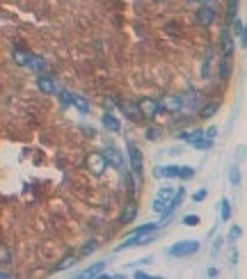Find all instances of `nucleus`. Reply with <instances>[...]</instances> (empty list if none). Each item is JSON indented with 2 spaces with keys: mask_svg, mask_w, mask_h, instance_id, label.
Wrapping results in <instances>:
<instances>
[{
  "mask_svg": "<svg viewBox=\"0 0 247 279\" xmlns=\"http://www.w3.org/2000/svg\"><path fill=\"white\" fill-rule=\"evenodd\" d=\"M74 263H76V256H65V259L57 263V268H55V270H65V268H69V265H74Z\"/></svg>",
  "mask_w": 247,
  "mask_h": 279,
  "instance_id": "393cba45",
  "label": "nucleus"
},
{
  "mask_svg": "<svg viewBox=\"0 0 247 279\" xmlns=\"http://www.w3.org/2000/svg\"><path fill=\"white\" fill-rule=\"evenodd\" d=\"M238 236H240V227H231V231H229V240H236Z\"/></svg>",
  "mask_w": 247,
  "mask_h": 279,
  "instance_id": "7c9ffc66",
  "label": "nucleus"
},
{
  "mask_svg": "<svg viewBox=\"0 0 247 279\" xmlns=\"http://www.w3.org/2000/svg\"><path fill=\"white\" fill-rule=\"evenodd\" d=\"M204 135H206L208 140H213L215 135H218V128H215V126H211V128H206V130H204Z\"/></svg>",
  "mask_w": 247,
  "mask_h": 279,
  "instance_id": "2f4dec72",
  "label": "nucleus"
},
{
  "mask_svg": "<svg viewBox=\"0 0 247 279\" xmlns=\"http://www.w3.org/2000/svg\"><path fill=\"white\" fill-rule=\"evenodd\" d=\"M57 94H59V101H62V103H65V105H71V99H74V94H71V92L62 90V92H57Z\"/></svg>",
  "mask_w": 247,
  "mask_h": 279,
  "instance_id": "bb28decb",
  "label": "nucleus"
},
{
  "mask_svg": "<svg viewBox=\"0 0 247 279\" xmlns=\"http://www.w3.org/2000/svg\"><path fill=\"white\" fill-rule=\"evenodd\" d=\"M135 277H138V279H142V277H149V272H144V270H138V272H135Z\"/></svg>",
  "mask_w": 247,
  "mask_h": 279,
  "instance_id": "f704fd0d",
  "label": "nucleus"
},
{
  "mask_svg": "<svg viewBox=\"0 0 247 279\" xmlns=\"http://www.w3.org/2000/svg\"><path fill=\"white\" fill-rule=\"evenodd\" d=\"M71 105H76L80 112H89V101L85 99V96H80V94H74V99H71Z\"/></svg>",
  "mask_w": 247,
  "mask_h": 279,
  "instance_id": "6ab92c4d",
  "label": "nucleus"
},
{
  "mask_svg": "<svg viewBox=\"0 0 247 279\" xmlns=\"http://www.w3.org/2000/svg\"><path fill=\"white\" fill-rule=\"evenodd\" d=\"M103 158L108 165H112V167H124V156L119 154V149L114 145H105V151H103Z\"/></svg>",
  "mask_w": 247,
  "mask_h": 279,
  "instance_id": "9d476101",
  "label": "nucleus"
},
{
  "mask_svg": "<svg viewBox=\"0 0 247 279\" xmlns=\"http://www.w3.org/2000/svg\"><path fill=\"white\" fill-rule=\"evenodd\" d=\"M233 39H236L238 37V41H240V46L242 48H245L247 46V32H245V23H242V21H233Z\"/></svg>",
  "mask_w": 247,
  "mask_h": 279,
  "instance_id": "ddd939ff",
  "label": "nucleus"
},
{
  "mask_svg": "<svg viewBox=\"0 0 247 279\" xmlns=\"http://www.w3.org/2000/svg\"><path fill=\"white\" fill-rule=\"evenodd\" d=\"M101 121H103V126L110 130V133H119V121H117V117L112 115V112H103V117H101Z\"/></svg>",
  "mask_w": 247,
  "mask_h": 279,
  "instance_id": "4468645a",
  "label": "nucleus"
},
{
  "mask_svg": "<svg viewBox=\"0 0 247 279\" xmlns=\"http://www.w3.org/2000/svg\"><path fill=\"white\" fill-rule=\"evenodd\" d=\"M186 108V96L183 94H167L160 101V110H167V112H181Z\"/></svg>",
  "mask_w": 247,
  "mask_h": 279,
  "instance_id": "0eeeda50",
  "label": "nucleus"
},
{
  "mask_svg": "<svg viewBox=\"0 0 247 279\" xmlns=\"http://www.w3.org/2000/svg\"><path fill=\"white\" fill-rule=\"evenodd\" d=\"M14 60H16V64H21V66H28V62H30V55L28 53H23V50H16L14 48Z\"/></svg>",
  "mask_w": 247,
  "mask_h": 279,
  "instance_id": "4be33fe9",
  "label": "nucleus"
},
{
  "mask_svg": "<svg viewBox=\"0 0 247 279\" xmlns=\"http://www.w3.org/2000/svg\"><path fill=\"white\" fill-rule=\"evenodd\" d=\"M87 170L94 176H101L105 170H108V163H105V158H103L101 151H92V154L87 156Z\"/></svg>",
  "mask_w": 247,
  "mask_h": 279,
  "instance_id": "423d86ee",
  "label": "nucleus"
},
{
  "mask_svg": "<svg viewBox=\"0 0 247 279\" xmlns=\"http://www.w3.org/2000/svg\"><path fill=\"white\" fill-rule=\"evenodd\" d=\"M176 137H178V140H183V142H188V145L193 147V149H199V151L211 149V145H213V140H208L206 135H204V128L193 130V133H188V130H183V133H178Z\"/></svg>",
  "mask_w": 247,
  "mask_h": 279,
  "instance_id": "f03ea898",
  "label": "nucleus"
},
{
  "mask_svg": "<svg viewBox=\"0 0 247 279\" xmlns=\"http://www.w3.org/2000/svg\"><path fill=\"white\" fill-rule=\"evenodd\" d=\"M193 3H197V5H204V3H208V0H193Z\"/></svg>",
  "mask_w": 247,
  "mask_h": 279,
  "instance_id": "4c0bfd02",
  "label": "nucleus"
},
{
  "mask_svg": "<svg viewBox=\"0 0 247 279\" xmlns=\"http://www.w3.org/2000/svg\"><path fill=\"white\" fill-rule=\"evenodd\" d=\"M218 74H220V80H229L231 78V57H224L222 62L218 64Z\"/></svg>",
  "mask_w": 247,
  "mask_h": 279,
  "instance_id": "dca6fc26",
  "label": "nucleus"
},
{
  "mask_svg": "<svg viewBox=\"0 0 247 279\" xmlns=\"http://www.w3.org/2000/svg\"><path fill=\"white\" fill-rule=\"evenodd\" d=\"M233 44H236V39H233L231 30H229V28H222V30H220V53H222L224 57H231Z\"/></svg>",
  "mask_w": 247,
  "mask_h": 279,
  "instance_id": "1a4fd4ad",
  "label": "nucleus"
},
{
  "mask_svg": "<svg viewBox=\"0 0 247 279\" xmlns=\"http://www.w3.org/2000/svg\"><path fill=\"white\" fill-rule=\"evenodd\" d=\"M126 151H129V163H131V172L135 174V179H142V170H144V163H142V151L129 142L126 145Z\"/></svg>",
  "mask_w": 247,
  "mask_h": 279,
  "instance_id": "39448f33",
  "label": "nucleus"
},
{
  "mask_svg": "<svg viewBox=\"0 0 247 279\" xmlns=\"http://www.w3.org/2000/svg\"><path fill=\"white\" fill-rule=\"evenodd\" d=\"M199 249V240H178V243L169 245L167 247V254L174 256V259H186V256H193L195 252Z\"/></svg>",
  "mask_w": 247,
  "mask_h": 279,
  "instance_id": "7ed1b4c3",
  "label": "nucleus"
},
{
  "mask_svg": "<svg viewBox=\"0 0 247 279\" xmlns=\"http://www.w3.org/2000/svg\"><path fill=\"white\" fill-rule=\"evenodd\" d=\"M121 110H124V115L129 117L131 121L142 119V115H140V110H138V101H126V103H121Z\"/></svg>",
  "mask_w": 247,
  "mask_h": 279,
  "instance_id": "f8f14e48",
  "label": "nucleus"
},
{
  "mask_svg": "<svg viewBox=\"0 0 247 279\" xmlns=\"http://www.w3.org/2000/svg\"><path fill=\"white\" fill-rule=\"evenodd\" d=\"M138 110H140V115H142L144 119H156L158 112H160V101L151 99V96H144V99L138 101Z\"/></svg>",
  "mask_w": 247,
  "mask_h": 279,
  "instance_id": "20e7f679",
  "label": "nucleus"
},
{
  "mask_svg": "<svg viewBox=\"0 0 247 279\" xmlns=\"http://www.w3.org/2000/svg\"><path fill=\"white\" fill-rule=\"evenodd\" d=\"M229 179H231V183H233V185H236L238 181H240V174H238V170H236V167L231 170V176H229Z\"/></svg>",
  "mask_w": 247,
  "mask_h": 279,
  "instance_id": "473e14b6",
  "label": "nucleus"
},
{
  "mask_svg": "<svg viewBox=\"0 0 247 279\" xmlns=\"http://www.w3.org/2000/svg\"><path fill=\"white\" fill-rule=\"evenodd\" d=\"M96 247H99V243H96L94 238H92V240H87V243H85V247L80 249V256H89L92 252H96Z\"/></svg>",
  "mask_w": 247,
  "mask_h": 279,
  "instance_id": "5701e85b",
  "label": "nucleus"
},
{
  "mask_svg": "<svg viewBox=\"0 0 247 279\" xmlns=\"http://www.w3.org/2000/svg\"><path fill=\"white\" fill-rule=\"evenodd\" d=\"M220 218H222V220H229V218H231V201H229V199H222V201H220Z\"/></svg>",
  "mask_w": 247,
  "mask_h": 279,
  "instance_id": "412c9836",
  "label": "nucleus"
},
{
  "mask_svg": "<svg viewBox=\"0 0 247 279\" xmlns=\"http://www.w3.org/2000/svg\"><path fill=\"white\" fill-rule=\"evenodd\" d=\"M37 87H39V92H44V94H48V96L57 94V85H55V80L48 78V76H39V78H37Z\"/></svg>",
  "mask_w": 247,
  "mask_h": 279,
  "instance_id": "9b49d317",
  "label": "nucleus"
},
{
  "mask_svg": "<svg viewBox=\"0 0 247 279\" xmlns=\"http://www.w3.org/2000/svg\"><path fill=\"white\" fill-rule=\"evenodd\" d=\"M135 215H138V206L129 204L126 208L121 211V215H119V222H121V225H129V222H133V220H135Z\"/></svg>",
  "mask_w": 247,
  "mask_h": 279,
  "instance_id": "2eb2a0df",
  "label": "nucleus"
},
{
  "mask_svg": "<svg viewBox=\"0 0 247 279\" xmlns=\"http://www.w3.org/2000/svg\"><path fill=\"white\" fill-rule=\"evenodd\" d=\"M103 268H105V261H99V263L89 265L87 270H83V272H80V277H101Z\"/></svg>",
  "mask_w": 247,
  "mask_h": 279,
  "instance_id": "f3484780",
  "label": "nucleus"
},
{
  "mask_svg": "<svg viewBox=\"0 0 247 279\" xmlns=\"http://www.w3.org/2000/svg\"><path fill=\"white\" fill-rule=\"evenodd\" d=\"M158 133H160V128L151 126V128H147V133H144V135H147V140H156V137H158Z\"/></svg>",
  "mask_w": 247,
  "mask_h": 279,
  "instance_id": "cd10ccee",
  "label": "nucleus"
},
{
  "mask_svg": "<svg viewBox=\"0 0 247 279\" xmlns=\"http://www.w3.org/2000/svg\"><path fill=\"white\" fill-rule=\"evenodd\" d=\"M213 245H215V247H213V252H218V249L222 247V238H218V240H215V243H213Z\"/></svg>",
  "mask_w": 247,
  "mask_h": 279,
  "instance_id": "72a5a7b5",
  "label": "nucleus"
},
{
  "mask_svg": "<svg viewBox=\"0 0 247 279\" xmlns=\"http://www.w3.org/2000/svg\"><path fill=\"white\" fill-rule=\"evenodd\" d=\"M28 66H32V69H35V71H44L46 62H44V57H41V55H30V62H28Z\"/></svg>",
  "mask_w": 247,
  "mask_h": 279,
  "instance_id": "aec40b11",
  "label": "nucleus"
},
{
  "mask_svg": "<svg viewBox=\"0 0 247 279\" xmlns=\"http://www.w3.org/2000/svg\"><path fill=\"white\" fill-rule=\"evenodd\" d=\"M206 188H202V190H199V192H195L193 194V201H204V199H206Z\"/></svg>",
  "mask_w": 247,
  "mask_h": 279,
  "instance_id": "c756f323",
  "label": "nucleus"
},
{
  "mask_svg": "<svg viewBox=\"0 0 247 279\" xmlns=\"http://www.w3.org/2000/svg\"><path fill=\"white\" fill-rule=\"evenodd\" d=\"M12 261V252L7 249V245H0V263H10Z\"/></svg>",
  "mask_w": 247,
  "mask_h": 279,
  "instance_id": "b1692460",
  "label": "nucleus"
},
{
  "mask_svg": "<svg viewBox=\"0 0 247 279\" xmlns=\"http://www.w3.org/2000/svg\"><path fill=\"white\" fill-rule=\"evenodd\" d=\"M215 10H213L208 3H204L202 7L197 10V14H195V21H197V25H202V28H211L213 23H215Z\"/></svg>",
  "mask_w": 247,
  "mask_h": 279,
  "instance_id": "6e6552de",
  "label": "nucleus"
},
{
  "mask_svg": "<svg viewBox=\"0 0 247 279\" xmlns=\"http://www.w3.org/2000/svg\"><path fill=\"white\" fill-rule=\"evenodd\" d=\"M236 12H238V0H227V25H231L236 21Z\"/></svg>",
  "mask_w": 247,
  "mask_h": 279,
  "instance_id": "a211bd4d",
  "label": "nucleus"
},
{
  "mask_svg": "<svg viewBox=\"0 0 247 279\" xmlns=\"http://www.w3.org/2000/svg\"><path fill=\"white\" fill-rule=\"evenodd\" d=\"M153 176H163V179H172V176H176V179H193L195 176V170L193 167H188V165H183V167H176V165H163V167H156L153 170Z\"/></svg>",
  "mask_w": 247,
  "mask_h": 279,
  "instance_id": "f257e3e1",
  "label": "nucleus"
},
{
  "mask_svg": "<svg viewBox=\"0 0 247 279\" xmlns=\"http://www.w3.org/2000/svg\"><path fill=\"white\" fill-rule=\"evenodd\" d=\"M10 277V272H0V279H7Z\"/></svg>",
  "mask_w": 247,
  "mask_h": 279,
  "instance_id": "e433bc0d",
  "label": "nucleus"
},
{
  "mask_svg": "<svg viewBox=\"0 0 247 279\" xmlns=\"http://www.w3.org/2000/svg\"><path fill=\"white\" fill-rule=\"evenodd\" d=\"M215 274H220L218 268H211V270H208V277H215Z\"/></svg>",
  "mask_w": 247,
  "mask_h": 279,
  "instance_id": "c9c22d12",
  "label": "nucleus"
},
{
  "mask_svg": "<svg viewBox=\"0 0 247 279\" xmlns=\"http://www.w3.org/2000/svg\"><path fill=\"white\" fill-rule=\"evenodd\" d=\"M183 225H199V218L197 215H186V218H183Z\"/></svg>",
  "mask_w": 247,
  "mask_h": 279,
  "instance_id": "c85d7f7f",
  "label": "nucleus"
},
{
  "mask_svg": "<svg viewBox=\"0 0 247 279\" xmlns=\"http://www.w3.org/2000/svg\"><path fill=\"white\" fill-rule=\"evenodd\" d=\"M215 112H218V103H211L206 108H202V117H213Z\"/></svg>",
  "mask_w": 247,
  "mask_h": 279,
  "instance_id": "a878e982",
  "label": "nucleus"
}]
</instances>
